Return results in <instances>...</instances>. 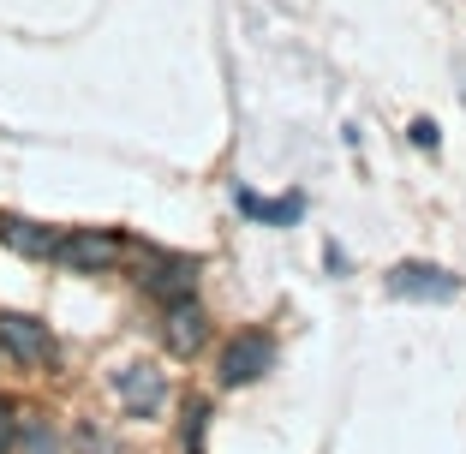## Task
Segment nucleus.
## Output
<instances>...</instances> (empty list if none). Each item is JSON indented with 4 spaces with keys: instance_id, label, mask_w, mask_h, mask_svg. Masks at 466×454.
Wrapping results in <instances>:
<instances>
[{
    "instance_id": "obj_1",
    "label": "nucleus",
    "mask_w": 466,
    "mask_h": 454,
    "mask_svg": "<svg viewBox=\"0 0 466 454\" xmlns=\"http://www.w3.org/2000/svg\"><path fill=\"white\" fill-rule=\"evenodd\" d=\"M120 257H126V239L102 234V227H78V234L55 239V263H66V269H78V276H96V269H114Z\"/></svg>"
},
{
    "instance_id": "obj_2",
    "label": "nucleus",
    "mask_w": 466,
    "mask_h": 454,
    "mask_svg": "<svg viewBox=\"0 0 466 454\" xmlns=\"http://www.w3.org/2000/svg\"><path fill=\"white\" fill-rule=\"evenodd\" d=\"M0 347L18 358V365H55V335H48V323H36V317L25 311H0Z\"/></svg>"
},
{
    "instance_id": "obj_3",
    "label": "nucleus",
    "mask_w": 466,
    "mask_h": 454,
    "mask_svg": "<svg viewBox=\"0 0 466 454\" xmlns=\"http://www.w3.org/2000/svg\"><path fill=\"white\" fill-rule=\"evenodd\" d=\"M389 293L395 299H454L461 281L437 263H395V276H389Z\"/></svg>"
},
{
    "instance_id": "obj_4",
    "label": "nucleus",
    "mask_w": 466,
    "mask_h": 454,
    "mask_svg": "<svg viewBox=\"0 0 466 454\" xmlns=\"http://www.w3.org/2000/svg\"><path fill=\"white\" fill-rule=\"evenodd\" d=\"M162 341H167V353H179V358H192L198 347L209 341V317H204V305H192V293H186V299H167Z\"/></svg>"
},
{
    "instance_id": "obj_5",
    "label": "nucleus",
    "mask_w": 466,
    "mask_h": 454,
    "mask_svg": "<svg viewBox=\"0 0 466 454\" xmlns=\"http://www.w3.org/2000/svg\"><path fill=\"white\" fill-rule=\"evenodd\" d=\"M269 365H275V347L263 341V335H239V341H228V353H221V383L246 388V383H258Z\"/></svg>"
},
{
    "instance_id": "obj_6",
    "label": "nucleus",
    "mask_w": 466,
    "mask_h": 454,
    "mask_svg": "<svg viewBox=\"0 0 466 454\" xmlns=\"http://www.w3.org/2000/svg\"><path fill=\"white\" fill-rule=\"evenodd\" d=\"M114 395H120V407L126 413H137V419H150V413H162V371L156 365H126V371H114Z\"/></svg>"
},
{
    "instance_id": "obj_7",
    "label": "nucleus",
    "mask_w": 466,
    "mask_h": 454,
    "mask_svg": "<svg viewBox=\"0 0 466 454\" xmlns=\"http://www.w3.org/2000/svg\"><path fill=\"white\" fill-rule=\"evenodd\" d=\"M137 281H144L156 299H186V293H192V281H198V263L192 257H150Z\"/></svg>"
},
{
    "instance_id": "obj_8",
    "label": "nucleus",
    "mask_w": 466,
    "mask_h": 454,
    "mask_svg": "<svg viewBox=\"0 0 466 454\" xmlns=\"http://www.w3.org/2000/svg\"><path fill=\"white\" fill-rule=\"evenodd\" d=\"M0 239L13 251H25V257H55V234L36 227V221H25V216H0Z\"/></svg>"
},
{
    "instance_id": "obj_9",
    "label": "nucleus",
    "mask_w": 466,
    "mask_h": 454,
    "mask_svg": "<svg viewBox=\"0 0 466 454\" xmlns=\"http://www.w3.org/2000/svg\"><path fill=\"white\" fill-rule=\"evenodd\" d=\"M239 209H246V216H258V221H269V227H293V221L305 216V197L293 192V197H275V204H263V197L239 192Z\"/></svg>"
},
{
    "instance_id": "obj_10",
    "label": "nucleus",
    "mask_w": 466,
    "mask_h": 454,
    "mask_svg": "<svg viewBox=\"0 0 466 454\" xmlns=\"http://www.w3.org/2000/svg\"><path fill=\"white\" fill-rule=\"evenodd\" d=\"M412 144L419 150H437V120H412Z\"/></svg>"
},
{
    "instance_id": "obj_11",
    "label": "nucleus",
    "mask_w": 466,
    "mask_h": 454,
    "mask_svg": "<svg viewBox=\"0 0 466 454\" xmlns=\"http://www.w3.org/2000/svg\"><path fill=\"white\" fill-rule=\"evenodd\" d=\"M6 419H13V407H0V454H6V437H13V425H6Z\"/></svg>"
}]
</instances>
